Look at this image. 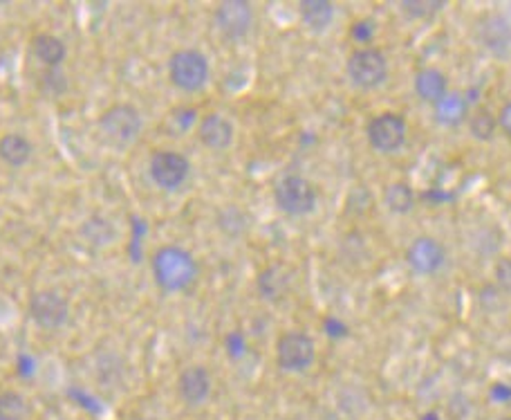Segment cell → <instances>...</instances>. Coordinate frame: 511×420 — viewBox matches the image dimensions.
<instances>
[{
    "label": "cell",
    "mask_w": 511,
    "mask_h": 420,
    "mask_svg": "<svg viewBox=\"0 0 511 420\" xmlns=\"http://www.w3.org/2000/svg\"><path fill=\"white\" fill-rule=\"evenodd\" d=\"M30 319L43 330H58L70 319V299L56 288H39L27 302Z\"/></svg>",
    "instance_id": "9"
},
{
    "label": "cell",
    "mask_w": 511,
    "mask_h": 420,
    "mask_svg": "<svg viewBox=\"0 0 511 420\" xmlns=\"http://www.w3.org/2000/svg\"><path fill=\"white\" fill-rule=\"evenodd\" d=\"M500 420H511V416H507V418H500Z\"/></svg>",
    "instance_id": "28"
},
{
    "label": "cell",
    "mask_w": 511,
    "mask_h": 420,
    "mask_svg": "<svg viewBox=\"0 0 511 420\" xmlns=\"http://www.w3.org/2000/svg\"><path fill=\"white\" fill-rule=\"evenodd\" d=\"M316 353L312 335L299 328L281 333L273 344V362L282 373L290 375L305 373L307 369H312V364L316 362Z\"/></svg>",
    "instance_id": "6"
},
{
    "label": "cell",
    "mask_w": 511,
    "mask_h": 420,
    "mask_svg": "<svg viewBox=\"0 0 511 420\" xmlns=\"http://www.w3.org/2000/svg\"><path fill=\"white\" fill-rule=\"evenodd\" d=\"M421 420H439V418H435V416H433V414H426V416H424V418H421Z\"/></svg>",
    "instance_id": "26"
},
{
    "label": "cell",
    "mask_w": 511,
    "mask_h": 420,
    "mask_svg": "<svg viewBox=\"0 0 511 420\" xmlns=\"http://www.w3.org/2000/svg\"><path fill=\"white\" fill-rule=\"evenodd\" d=\"M478 41L489 55L509 57L511 55V23L500 14H487L475 25Z\"/></svg>",
    "instance_id": "14"
},
{
    "label": "cell",
    "mask_w": 511,
    "mask_h": 420,
    "mask_svg": "<svg viewBox=\"0 0 511 420\" xmlns=\"http://www.w3.org/2000/svg\"><path fill=\"white\" fill-rule=\"evenodd\" d=\"M412 91H415L417 100L429 106H435L451 91V82H448L446 73L442 68L426 66V68L417 70L415 77H412Z\"/></svg>",
    "instance_id": "15"
},
{
    "label": "cell",
    "mask_w": 511,
    "mask_h": 420,
    "mask_svg": "<svg viewBox=\"0 0 511 420\" xmlns=\"http://www.w3.org/2000/svg\"><path fill=\"white\" fill-rule=\"evenodd\" d=\"M433 109V119L437 127L442 128H457L462 124H466L471 115V104L466 100L464 92H457V91H448L442 100L437 101Z\"/></svg>",
    "instance_id": "16"
},
{
    "label": "cell",
    "mask_w": 511,
    "mask_h": 420,
    "mask_svg": "<svg viewBox=\"0 0 511 420\" xmlns=\"http://www.w3.org/2000/svg\"><path fill=\"white\" fill-rule=\"evenodd\" d=\"M195 136L204 149L213 151V153H222L229 151L236 142V127L231 119L222 113H206L197 119Z\"/></svg>",
    "instance_id": "13"
},
{
    "label": "cell",
    "mask_w": 511,
    "mask_h": 420,
    "mask_svg": "<svg viewBox=\"0 0 511 420\" xmlns=\"http://www.w3.org/2000/svg\"><path fill=\"white\" fill-rule=\"evenodd\" d=\"M345 77H348L350 86L361 92L379 91L390 77L388 57L375 46L357 48L345 59Z\"/></svg>",
    "instance_id": "3"
},
{
    "label": "cell",
    "mask_w": 511,
    "mask_h": 420,
    "mask_svg": "<svg viewBox=\"0 0 511 420\" xmlns=\"http://www.w3.org/2000/svg\"><path fill=\"white\" fill-rule=\"evenodd\" d=\"M0 420H13V418H4V416H0Z\"/></svg>",
    "instance_id": "27"
},
{
    "label": "cell",
    "mask_w": 511,
    "mask_h": 420,
    "mask_svg": "<svg viewBox=\"0 0 511 420\" xmlns=\"http://www.w3.org/2000/svg\"><path fill=\"white\" fill-rule=\"evenodd\" d=\"M97 127L106 144L112 149L126 151L139 140L143 133V115L142 110L128 101H117L108 106L97 119Z\"/></svg>",
    "instance_id": "2"
},
{
    "label": "cell",
    "mask_w": 511,
    "mask_h": 420,
    "mask_svg": "<svg viewBox=\"0 0 511 420\" xmlns=\"http://www.w3.org/2000/svg\"><path fill=\"white\" fill-rule=\"evenodd\" d=\"M496 122H498V131H502L507 137H511V100L500 106V110L496 113Z\"/></svg>",
    "instance_id": "25"
},
{
    "label": "cell",
    "mask_w": 511,
    "mask_h": 420,
    "mask_svg": "<svg viewBox=\"0 0 511 420\" xmlns=\"http://www.w3.org/2000/svg\"><path fill=\"white\" fill-rule=\"evenodd\" d=\"M143 420H157V418H143Z\"/></svg>",
    "instance_id": "29"
},
{
    "label": "cell",
    "mask_w": 511,
    "mask_h": 420,
    "mask_svg": "<svg viewBox=\"0 0 511 420\" xmlns=\"http://www.w3.org/2000/svg\"><path fill=\"white\" fill-rule=\"evenodd\" d=\"M381 200H384L385 209H388L393 216H408L417 205L415 189L403 180L388 182V185L384 187V191H381Z\"/></svg>",
    "instance_id": "20"
},
{
    "label": "cell",
    "mask_w": 511,
    "mask_h": 420,
    "mask_svg": "<svg viewBox=\"0 0 511 420\" xmlns=\"http://www.w3.org/2000/svg\"><path fill=\"white\" fill-rule=\"evenodd\" d=\"M166 74H169L170 86L178 88L179 92L195 95L204 91L211 79V64L206 55L195 48H179L169 57L166 64Z\"/></svg>",
    "instance_id": "5"
},
{
    "label": "cell",
    "mask_w": 511,
    "mask_h": 420,
    "mask_svg": "<svg viewBox=\"0 0 511 420\" xmlns=\"http://www.w3.org/2000/svg\"><path fill=\"white\" fill-rule=\"evenodd\" d=\"M446 245L433 234L415 236L406 248V266L411 267L412 275L424 276V279L439 275L446 267Z\"/></svg>",
    "instance_id": "11"
},
{
    "label": "cell",
    "mask_w": 511,
    "mask_h": 420,
    "mask_svg": "<svg viewBox=\"0 0 511 420\" xmlns=\"http://www.w3.org/2000/svg\"><path fill=\"white\" fill-rule=\"evenodd\" d=\"M34 158V144L22 133H4L0 136V162L9 169H22Z\"/></svg>",
    "instance_id": "19"
},
{
    "label": "cell",
    "mask_w": 511,
    "mask_h": 420,
    "mask_svg": "<svg viewBox=\"0 0 511 420\" xmlns=\"http://www.w3.org/2000/svg\"><path fill=\"white\" fill-rule=\"evenodd\" d=\"M256 25V12L247 0H222L213 10V28L220 39L238 43L251 34Z\"/></svg>",
    "instance_id": "8"
},
{
    "label": "cell",
    "mask_w": 511,
    "mask_h": 420,
    "mask_svg": "<svg viewBox=\"0 0 511 420\" xmlns=\"http://www.w3.org/2000/svg\"><path fill=\"white\" fill-rule=\"evenodd\" d=\"M408 136H411V128H408L406 118L394 110L377 113L366 124L368 146L379 155L399 153L408 144Z\"/></svg>",
    "instance_id": "7"
},
{
    "label": "cell",
    "mask_w": 511,
    "mask_h": 420,
    "mask_svg": "<svg viewBox=\"0 0 511 420\" xmlns=\"http://www.w3.org/2000/svg\"><path fill=\"white\" fill-rule=\"evenodd\" d=\"M178 398L186 407H202L213 393V375L204 364H188L175 380Z\"/></svg>",
    "instance_id": "12"
},
{
    "label": "cell",
    "mask_w": 511,
    "mask_h": 420,
    "mask_svg": "<svg viewBox=\"0 0 511 420\" xmlns=\"http://www.w3.org/2000/svg\"><path fill=\"white\" fill-rule=\"evenodd\" d=\"M399 10L406 19L426 21L439 14L444 10V3H437V0H406V3H399Z\"/></svg>",
    "instance_id": "22"
},
{
    "label": "cell",
    "mask_w": 511,
    "mask_h": 420,
    "mask_svg": "<svg viewBox=\"0 0 511 420\" xmlns=\"http://www.w3.org/2000/svg\"><path fill=\"white\" fill-rule=\"evenodd\" d=\"M377 34V25L372 19H357L350 25V37L354 43H359V48L372 46V39Z\"/></svg>",
    "instance_id": "23"
},
{
    "label": "cell",
    "mask_w": 511,
    "mask_h": 420,
    "mask_svg": "<svg viewBox=\"0 0 511 420\" xmlns=\"http://www.w3.org/2000/svg\"><path fill=\"white\" fill-rule=\"evenodd\" d=\"M336 7L327 0H300L299 21L312 34H325L334 25Z\"/></svg>",
    "instance_id": "17"
},
{
    "label": "cell",
    "mask_w": 511,
    "mask_h": 420,
    "mask_svg": "<svg viewBox=\"0 0 511 420\" xmlns=\"http://www.w3.org/2000/svg\"><path fill=\"white\" fill-rule=\"evenodd\" d=\"M148 176L161 191H178L191 176V160L175 149H160L148 160Z\"/></svg>",
    "instance_id": "10"
},
{
    "label": "cell",
    "mask_w": 511,
    "mask_h": 420,
    "mask_svg": "<svg viewBox=\"0 0 511 420\" xmlns=\"http://www.w3.org/2000/svg\"><path fill=\"white\" fill-rule=\"evenodd\" d=\"M273 205L287 218H307L318 207V189L299 173H285L273 185Z\"/></svg>",
    "instance_id": "4"
},
{
    "label": "cell",
    "mask_w": 511,
    "mask_h": 420,
    "mask_svg": "<svg viewBox=\"0 0 511 420\" xmlns=\"http://www.w3.org/2000/svg\"><path fill=\"white\" fill-rule=\"evenodd\" d=\"M151 275L157 288L166 294H179L191 288L200 276V263L182 245H161L151 257Z\"/></svg>",
    "instance_id": "1"
},
{
    "label": "cell",
    "mask_w": 511,
    "mask_h": 420,
    "mask_svg": "<svg viewBox=\"0 0 511 420\" xmlns=\"http://www.w3.org/2000/svg\"><path fill=\"white\" fill-rule=\"evenodd\" d=\"M466 127H469V133L473 140L482 142H491L498 133V122H496V115L487 109H478V110H471L469 119H466Z\"/></svg>",
    "instance_id": "21"
},
{
    "label": "cell",
    "mask_w": 511,
    "mask_h": 420,
    "mask_svg": "<svg viewBox=\"0 0 511 420\" xmlns=\"http://www.w3.org/2000/svg\"><path fill=\"white\" fill-rule=\"evenodd\" d=\"M493 281H496V288L511 294V257L498 258L493 266Z\"/></svg>",
    "instance_id": "24"
},
{
    "label": "cell",
    "mask_w": 511,
    "mask_h": 420,
    "mask_svg": "<svg viewBox=\"0 0 511 420\" xmlns=\"http://www.w3.org/2000/svg\"><path fill=\"white\" fill-rule=\"evenodd\" d=\"M31 55L36 57L39 64H43L45 68L58 70L63 66V61L67 59V46L61 37L49 32H39L31 37L30 41Z\"/></svg>",
    "instance_id": "18"
}]
</instances>
